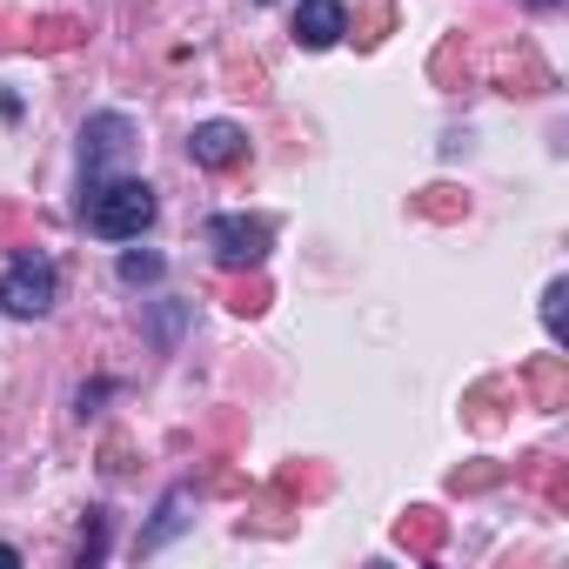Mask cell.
Returning <instances> with one entry per match:
<instances>
[{"label": "cell", "instance_id": "1", "mask_svg": "<svg viewBox=\"0 0 569 569\" xmlns=\"http://www.w3.org/2000/svg\"><path fill=\"white\" fill-rule=\"evenodd\" d=\"M81 221H88V234H101V241H134V234L154 221V188L134 181V174H108V181H94V188L81 194Z\"/></svg>", "mask_w": 569, "mask_h": 569}, {"label": "cell", "instance_id": "2", "mask_svg": "<svg viewBox=\"0 0 569 569\" xmlns=\"http://www.w3.org/2000/svg\"><path fill=\"white\" fill-rule=\"evenodd\" d=\"M54 296H61V274H54V261H48V254H21L8 274H0V309L21 316V322L48 316V309H54Z\"/></svg>", "mask_w": 569, "mask_h": 569}, {"label": "cell", "instance_id": "3", "mask_svg": "<svg viewBox=\"0 0 569 569\" xmlns=\"http://www.w3.org/2000/svg\"><path fill=\"white\" fill-rule=\"evenodd\" d=\"M201 241H208V254H214L221 268H261V261H268L274 228H268V221H254V214H214V221L201 228Z\"/></svg>", "mask_w": 569, "mask_h": 569}, {"label": "cell", "instance_id": "4", "mask_svg": "<svg viewBox=\"0 0 569 569\" xmlns=\"http://www.w3.org/2000/svg\"><path fill=\"white\" fill-rule=\"evenodd\" d=\"M128 148H134V121H128V114H94V121L81 128V174H88V188L108 181V174L128 161Z\"/></svg>", "mask_w": 569, "mask_h": 569}, {"label": "cell", "instance_id": "5", "mask_svg": "<svg viewBox=\"0 0 569 569\" xmlns=\"http://www.w3.org/2000/svg\"><path fill=\"white\" fill-rule=\"evenodd\" d=\"M342 34H349V8H342V0H302V8H296V48L322 54Z\"/></svg>", "mask_w": 569, "mask_h": 569}, {"label": "cell", "instance_id": "6", "mask_svg": "<svg viewBox=\"0 0 569 569\" xmlns=\"http://www.w3.org/2000/svg\"><path fill=\"white\" fill-rule=\"evenodd\" d=\"M188 154H194L201 168H234V161L248 154V134H241L234 121H201V128L188 134Z\"/></svg>", "mask_w": 569, "mask_h": 569}, {"label": "cell", "instance_id": "7", "mask_svg": "<svg viewBox=\"0 0 569 569\" xmlns=\"http://www.w3.org/2000/svg\"><path fill=\"white\" fill-rule=\"evenodd\" d=\"M181 509H188V489H174V496L161 502V522H154V529H141V549H161V542H168V536H174V529L188 522Z\"/></svg>", "mask_w": 569, "mask_h": 569}, {"label": "cell", "instance_id": "8", "mask_svg": "<svg viewBox=\"0 0 569 569\" xmlns=\"http://www.w3.org/2000/svg\"><path fill=\"white\" fill-rule=\"evenodd\" d=\"M161 274V254H121V281H154Z\"/></svg>", "mask_w": 569, "mask_h": 569}, {"label": "cell", "instance_id": "9", "mask_svg": "<svg viewBox=\"0 0 569 569\" xmlns=\"http://www.w3.org/2000/svg\"><path fill=\"white\" fill-rule=\"evenodd\" d=\"M542 322H549V336L562 342V281H549V296H542Z\"/></svg>", "mask_w": 569, "mask_h": 569}, {"label": "cell", "instance_id": "10", "mask_svg": "<svg viewBox=\"0 0 569 569\" xmlns=\"http://www.w3.org/2000/svg\"><path fill=\"white\" fill-rule=\"evenodd\" d=\"M21 562V549H8V542H0V569H14Z\"/></svg>", "mask_w": 569, "mask_h": 569}, {"label": "cell", "instance_id": "11", "mask_svg": "<svg viewBox=\"0 0 569 569\" xmlns=\"http://www.w3.org/2000/svg\"><path fill=\"white\" fill-rule=\"evenodd\" d=\"M529 8H562V0H529Z\"/></svg>", "mask_w": 569, "mask_h": 569}, {"label": "cell", "instance_id": "12", "mask_svg": "<svg viewBox=\"0 0 569 569\" xmlns=\"http://www.w3.org/2000/svg\"><path fill=\"white\" fill-rule=\"evenodd\" d=\"M261 8H274V0H261Z\"/></svg>", "mask_w": 569, "mask_h": 569}]
</instances>
